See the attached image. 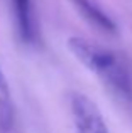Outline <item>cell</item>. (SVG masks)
<instances>
[{
	"mask_svg": "<svg viewBox=\"0 0 132 133\" xmlns=\"http://www.w3.org/2000/svg\"><path fill=\"white\" fill-rule=\"evenodd\" d=\"M68 47L75 57L109 88L113 96L124 103H130L132 74L119 54L83 37H71L68 41Z\"/></svg>",
	"mask_w": 132,
	"mask_h": 133,
	"instance_id": "6da1fadb",
	"label": "cell"
},
{
	"mask_svg": "<svg viewBox=\"0 0 132 133\" xmlns=\"http://www.w3.org/2000/svg\"><path fill=\"white\" fill-rule=\"evenodd\" d=\"M71 115L76 133H109L102 111L85 94H71Z\"/></svg>",
	"mask_w": 132,
	"mask_h": 133,
	"instance_id": "7a4b0ae2",
	"label": "cell"
},
{
	"mask_svg": "<svg viewBox=\"0 0 132 133\" xmlns=\"http://www.w3.org/2000/svg\"><path fill=\"white\" fill-rule=\"evenodd\" d=\"M12 10L19 39L27 45L36 44L37 25H36V17H34L32 0H12Z\"/></svg>",
	"mask_w": 132,
	"mask_h": 133,
	"instance_id": "3957f363",
	"label": "cell"
},
{
	"mask_svg": "<svg viewBox=\"0 0 132 133\" xmlns=\"http://www.w3.org/2000/svg\"><path fill=\"white\" fill-rule=\"evenodd\" d=\"M75 3L76 10L88 20L90 24H93L95 27H98L100 30L109 34L117 32V24L113 22V19L95 2V0H71Z\"/></svg>",
	"mask_w": 132,
	"mask_h": 133,
	"instance_id": "277c9868",
	"label": "cell"
},
{
	"mask_svg": "<svg viewBox=\"0 0 132 133\" xmlns=\"http://www.w3.org/2000/svg\"><path fill=\"white\" fill-rule=\"evenodd\" d=\"M14 118H15V111H14L12 93L0 66V133L10 131V128L14 127Z\"/></svg>",
	"mask_w": 132,
	"mask_h": 133,
	"instance_id": "5b68a950",
	"label": "cell"
}]
</instances>
